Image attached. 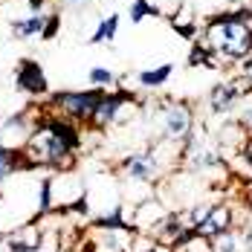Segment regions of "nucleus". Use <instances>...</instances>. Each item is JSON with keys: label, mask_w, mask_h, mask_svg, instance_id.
<instances>
[{"label": "nucleus", "mask_w": 252, "mask_h": 252, "mask_svg": "<svg viewBox=\"0 0 252 252\" xmlns=\"http://www.w3.org/2000/svg\"><path fill=\"white\" fill-rule=\"evenodd\" d=\"M235 96H232V90L226 87V81H220V84H215L212 90H209V110L215 113V116H226L229 110L235 107Z\"/></svg>", "instance_id": "4468645a"}, {"label": "nucleus", "mask_w": 252, "mask_h": 252, "mask_svg": "<svg viewBox=\"0 0 252 252\" xmlns=\"http://www.w3.org/2000/svg\"><path fill=\"white\" fill-rule=\"evenodd\" d=\"M87 78H90V84H93V87H99V90H107V87H113V84H116V73H113V70H107V67H93V70L87 73Z\"/></svg>", "instance_id": "a211bd4d"}, {"label": "nucleus", "mask_w": 252, "mask_h": 252, "mask_svg": "<svg viewBox=\"0 0 252 252\" xmlns=\"http://www.w3.org/2000/svg\"><path fill=\"white\" fill-rule=\"evenodd\" d=\"M127 93L130 90H116V93H101V99L96 101V107H93V116H90V122L87 125L96 127V130H104V127H110L116 122V110H119V104L127 99Z\"/></svg>", "instance_id": "1a4fd4ad"}, {"label": "nucleus", "mask_w": 252, "mask_h": 252, "mask_svg": "<svg viewBox=\"0 0 252 252\" xmlns=\"http://www.w3.org/2000/svg\"><path fill=\"white\" fill-rule=\"evenodd\" d=\"M61 3H87V0H61Z\"/></svg>", "instance_id": "b1692460"}, {"label": "nucleus", "mask_w": 252, "mask_h": 252, "mask_svg": "<svg viewBox=\"0 0 252 252\" xmlns=\"http://www.w3.org/2000/svg\"><path fill=\"white\" fill-rule=\"evenodd\" d=\"M174 32L186 41H197L200 38V26L197 24H174Z\"/></svg>", "instance_id": "aec40b11"}, {"label": "nucleus", "mask_w": 252, "mask_h": 252, "mask_svg": "<svg viewBox=\"0 0 252 252\" xmlns=\"http://www.w3.org/2000/svg\"><path fill=\"white\" fill-rule=\"evenodd\" d=\"M241 73H244V76H247V78L252 81V55H250V58H244V61H241Z\"/></svg>", "instance_id": "4be33fe9"}, {"label": "nucleus", "mask_w": 252, "mask_h": 252, "mask_svg": "<svg viewBox=\"0 0 252 252\" xmlns=\"http://www.w3.org/2000/svg\"><path fill=\"white\" fill-rule=\"evenodd\" d=\"M116 35H119V12H113V15L101 18L99 26L90 32V44H113V41H116Z\"/></svg>", "instance_id": "2eb2a0df"}, {"label": "nucleus", "mask_w": 252, "mask_h": 252, "mask_svg": "<svg viewBox=\"0 0 252 252\" xmlns=\"http://www.w3.org/2000/svg\"><path fill=\"white\" fill-rule=\"evenodd\" d=\"M119 168H122V174H125L130 183H154L157 177L162 174L159 165H157V159L151 157V151L130 154V157H125V159L119 162Z\"/></svg>", "instance_id": "423d86ee"}, {"label": "nucleus", "mask_w": 252, "mask_h": 252, "mask_svg": "<svg viewBox=\"0 0 252 252\" xmlns=\"http://www.w3.org/2000/svg\"><path fill=\"white\" fill-rule=\"evenodd\" d=\"M58 29H61V15H58V12H50V15H47V26H44V32H41V38H44V41H52V38L58 35Z\"/></svg>", "instance_id": "6ab92c4d"}, {"label": "nucleus", "mask_w": 252, "mask_h": 252, "mask_svg": "<svg viewBox=\"0 0 252 252\" xmlns=\"http://www.w3.org/2000/svg\"><path fill=\"white\" fill-rule=\"evenodd\" d=\"M32 252H41V250H32Z\"/></svg>", "instance_id": "393cba45"}, {"label": "nucleus", "mask_w": 252, "mask_h": 252, "mask_svg": "<svg viewBox=\"0 0 252 252\" xmlns=\"http://www.w3.org/2000/svg\"><path fill=\"white\" fill-rule=\"evenodd\" d=\"M26 168V159H24V151L15 148V145H0V189L3 183L9 180L12 174L24 171Z\"/></svg>", "instance_id": "f8f14e48"}, {"label": "nucleus", "mask_w": 252, "mask_h": 252, "mask_svg": "<svg viewBox=\"0 0 252 252\" xmlns=\"http://www.w3.org/2000/svg\"><path fill=\"white\" fill-rule=\"evenodd\" d=\"M44 107V104H41ZM26 168H50V171H64L73 165L76 154L81 151V127L58 113L44 110V119L29 133L24 145Z\"/></svg>", "instance_id": "f257e3e1"}, {"label": "nucleus", "mask_w": 252, "mask_h": 252, "mask_svg": "<svg viewBox=\"0 0 252 252\" xmlns=\"http://www.w3.org/2000/svg\"><path fill=\"white\" fill-rule=\"evenodd\" d=\"M157 125L159 139H186L194 130V110L183 99H165L157 104Z\"/></svg>", "instance_id": "7ed1b4c3"}, {"label": "nucleus", "mask_w": 252, "mask_h": 252, "mask_svg": "<svg viewBox=\"0 0 252 252\" xmlns=\"http://www.w3.org/2000/svg\"><path fill=\"white\" fill-rule=\"evenodd\" d=\"M3 244L9 247V252H32L44 247V229H41V220H26L18 229L6 232L3 235Z\"/></svg>", "instance_id": "39448f33"}, {"label": "nucleus", "mask_w": 252, "mask_h": 252, "mask_svg": "<svg viewBox=\"0 0 252 252\" xmlns=\"http://www.w3.org/2000/svg\"><path fill=\"white\" fill-rule=\"evenodd\" d=\"M209 252H241L238 229H226V232L215 235V238L209 241Z\"/></svg>", "instance_id": "dca6fc26"}, {"label": "nucleus", "mask_w": 252, "mask_h": 252, "mask_svg": "<svg viewBox=\"0 0 252 252\" xmlns=\"http://www.w3.org/2000/svg\"><path fill=\"white\" fill-rule=\"evenodd\" d=\"M238 241H241V252H252V223L238 229Z\"/></svg>", "instance_id": "412c9836"}, {"label": "nucleus", "mask_w": 252, "mask_h": 252, "mask_svg": "<svg viewBox=\"0 0 252 252\" xmlns=\"http://www.w3.org/2000/svg\"><path fill=\"white\" fill-rule=\"evenodd\" d=\"M247 139H250V133H247V127L241 125V122H226V125L220 127V133H218V148L235 157V154L244 151Z\"/></svg>", "instance_id": "9d476101"}, {"label": "nucleus", "mask_w": 252, "mask_h": 252, "mask_svg": "<svg viewBox=\"0 0 252 252\" xmlns=\"http://www.w3.org/2000/svg\"><path fill=\"white\" fill-rule=\"evenodd\" d=\"M101 93L104 90H99V87H90V90H58V93H52L47 99L44 110L58 113V116H64V119H70L76 125H87L90 116H93L96 101L101 99Z\"/></svg>", "instance_id": "f03ea898"}, {"label": "nucleus", "mask_w": 252, "mask_h": 252, "mask_svg": "<svg viewBox=\"0 0 252 252\" xmlns=\"http://www.w3.org/2000/svg\"><path fill=\"white\" fill-rule=\"evenodd\" d=\"M159 15H162V12L154 6L151 0H133L130 9H127L130 24H142V21H148V18H159Z\"/></svg>", "instance_id": "f3484780"}, {"label": "nucleus", "mask_w": 252, "mask_h": 252, "mask_svg": "<svg viewBox=\"0 0 252 252\" xmlns=\"http://www.w3.org/2000/svg\"><path fill=\"white\" fill-rule=\"evenodd\" d=\"M47 15H50V12L15 18V21L9 24V26H12V38H18V41H29V38H35V35H41V32H44V26H47Z\"/></svg>", "instance_id": "9b49d317"}, {"label": "nucleus", "mask_w": 252, "mask_h": 252, "mask_svg": "<svg viewBox=\"0 0 252 252\" xmlns=\"http://www.w3.org/2000/svg\"><path fill=\"white\" fill-rule=\"evenodd\" d=\"M174 76V64L171 61H165V64H159V67H151V70H142V73H136V84L139 87H145V90H157V87H162L168 78Z\"/></svg>", "instance_id": "ddd939ff"}, {"label": "nucleus", "mask_w": 252, "mask_h": 252, "mask_svg": "<svg viewBox=\"0 0 252 252\" xmlns=\"http://www.w3.org/2000/svg\"><path fill=\"white\" fill-rule=\"evenodd\" d=\"M241 125L247 127V133H250V136H252V107H250V110H247V113H244V119H241Z\"/></svg>", "instance_id": "5701e85b"}, {"label": "nucleus", "mask_w": 252, "mask_h": 252, "mask_svg": "<svg viewBox=\"0 0 252 252\" xmlns=\"http://www.w3.org/2000/svg\"><path fill=\"white\" fill-rule=\"evenodd\" d=\"M232 223H235V209H232L229 203H212L209 218L194 226V235L203 238V241H212L215 235H220V232L232 229Z\"/></svg>", "instance_id": "0eeeda50"}, {"label": "nucleus", "mask_w": 252, "mask_h": 252, "mask_svg": "<svg viewBox=\"0 0 252 252\" xmlns=\"http://www.w3.org/2000/svg\"><path fill=\"white\" fill-rule=\"evenodd\" d=\"M130 212V226H133V232H151L159 220H162V215L168 212L162 203L157 200V197H145V200H139L133 209H127Z\"/></svg>", "instance_id": "6e6552de"}, {"label": "nucleus", "mask_w": 252, "mask_h": 252, "mask_svg": "<svg viewBox=\"0 0 252 252\" xmlns=\"http://www.w3.org/2000/svg\"><path fill=\"white\" fill-rule=\"evenodd\" d=\"M15 90L24 93V96H32V99H41V96L50 93L47 73H44V67L35 58L18 61V67H15Z\"/></svg>", "instance_id": "20e7f679"}]
</instances>
